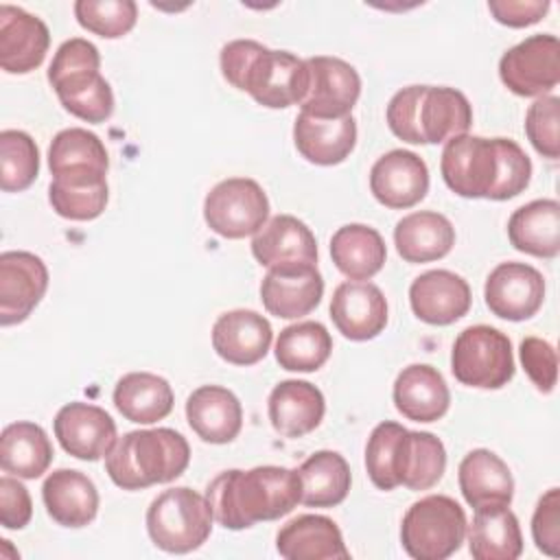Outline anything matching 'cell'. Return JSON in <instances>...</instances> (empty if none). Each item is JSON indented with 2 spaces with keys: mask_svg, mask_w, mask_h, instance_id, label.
<instances>
[{
  "mask_svg": "<svg viewBox=\"0 0 560 560\" xmlns=\"http://www.w3.org/2000/svg\"><path fill=\"white\" fill-rule=\"evenodd\" d=\"M212 516L225 529H247L260 521L287 516L302 501L300 472L284 466L223 470L208 488Z\"/></svg>",
  "mask_w": 560,
  "mask_h": 560,
  "instance_id": "6da1fadb",
  "label": "cell"
},
{
  "mask_svg": "<svg viewBox=\"0 0 560 560\" xmlns=\"http://www.w3.org/2000/svg\"><path fill=\"white\" fill-rule=\"evenodd\" d=\"M219 66L230 85L247 92L262 107L287 109L306 98L311 81L306 59L289 50H271L256 39H232L221 48Z\"/></svg>",
  "mask_w": 560,
  "mask_h": 560,
  "instance_id": "7a4b0ae2",
  "label": "cell"
},
{
  "mask_svg": "<svg viewBox=\"0 0 560 560\" xmlns=\"http://www.w3.org/2000/svg\"><path fill=\"white\" fill-rule=\"evenodd\" d=\"M389 131L409 144H438L468 133L472 107L448 85H407L387 103Z\"/></svg>",
  "mask_w": 560,
  "mask_h": 560,
  "instance_id": "3957f363",
  "label": "cell"
},
{
  "mask_svg": "<svg viewBox=\"0 0 560 560\" xmlns=\"http://www.w3.org/2000/svg\"><path fill=\"white\" fill-rule=\"evenodd\" d=\"M190 462V446L175 429H138L118 438L105 455L109 479L122 490H144L177 479Z\"/></svg>",
  "mask_w": 560,
  "mask_h": 560,
  "instance_id": "277c9868",
  "label": "cell"
},
{
  "mask_svg": "<svg viewBox=\"0 0 560 560\" xmlns=\"http://www.w3.org/2000/svg\"><path fill=\"white\" fill-rule=\"evenodd\" d=\"M212 510L206 494L188 486L160 492L147 510V532L151 542L166 553H190L199 549L212 532Z\"/></svg>",
  "mask_w": 560,
  "mask_h": 560,
  "instance_id": "5b68a950",
  "label": "cell"
},
{
  "mask_svg": "<svg viewBox=\"0 0 560 560\" xmlns=\"http://www.w3.org/2000/svg\"><path fill=\"white\" fill-rule=\"evenodd\" d=\"M466 514L446 494H429L405 512L400 523L402 549L416 560H444L466 540Z\"/></svg>",
  "mask_w": 560,
  "mask_h": 560,
  "instance_id": "8992f818",
  "label": "cell"
},
{
  "mask_svg": "<svg viewBox=\"0 0 560 560\" xmlns=\"http://www.w3.org/2000/svg\"><path fill=\"white\" fill-rule=\"evenodd\" d=\"M453 376L468 387L501 389L514 376L512 341L494 326L475 324L464 328L451 352Z\"/></svg>",
  "mask_w": 560,
  "mask_h": 560,
  "instance_id": "52a82bcc",
  "label": "cell"
},
{
  "mask_svg": "<svg viewBox=\"0 0 560 560\" xmlns=\"http://www.w3.org/2000/svg\"><path fill=\"white\" fill-rule=\"evenodd\" d=\"M203 219L223 238L252 236L269 219L267 192L256 179L228 177L206 195Z\"/></svg>",
  "mask_w": 560,
  "mask_h": 560,
  "instance_id": "ba28073f",
  "label": "cell"
},
{
  "mask_svg": "<svg viewBox=\"0 0 560 560\" xmlns=\"http://www.w3.org/2000/svg\"><path fill=\"white\" fill-rule=\"evenodd\" d=\"M444 184L466 199H492L499 182L497 138L462 133L446 140L440 158Z\"/></svg>",
  "mask_w": 560,
  "mask_h": 560,
  "instance_id": "9c48e42d",
  "label": "cell"
},
{
  "mask_svg": "<svg viewBox=\"0 0 560 560\" xmlns=\"http://www.w3.org/2000/svg\"><path fill=\"white\" fill-rule=\"evenodd\" d=\"M503 85L516 96H547L560 81V42L536 33L508 48L499 61Z\"/></svg>",
  "mask_w": 560,
  "mask_h": 560,
  "instance_id": "30bf717a",
  "label": "cell"
},
{
  "mask_svg": "<svg viewBox=\"0 0 560 560\" xmlns=\"http://www.w3.org/2000/svg\"><path fill=\"white\" fill-rule=\"evenodd\" d=\"M308 92L302 101V114L313 118H343L350 116L361 94L359 72L339 57L317 55L306 59Z\"/></svg>",
  "mask_w": 560,
  "mask_h": 560,
  "instance_id": "8fae6325",
  "label": "cell"
},
{
  "mask_svg": "<svg viewBox=\"0 0 560 560\" xmlns=\"http://www.w3.org/2000/svg\"><path fill=\"white\" fill-rule=\"evenodd\" d=\"M252 254L267 271L317 267V241L311 228L293 214H276L252 238Z\"/></svg>",
  "mask_w": 560,
  "mask_h": 560,
  "instance_id": "7c38bea8",
  "label": "cell"
},
{
  "mask_svg": "<svg viewBox=\"0 0 560 560\" xmlns=\"http://www.w3.org/2000/svg\"><path fill=\"white\" fill-rule=\"evenodd\" d=\"M483 298L492 315L508 322H525L545 302V278L532 265L501 262L488 273Z\"/></svg>",
  "mask_w": 560,
  "mask_h": 560,
  "instance_id": "4fadbf2b",
  "label": "cell"
},
{
  "mask_svg": "<svg viewBox=\"0 0 560 560\" xmlns=\"http://www.w3.org/2000/svg\"><path fill=\"white\" fill-rule=\"evenodd\" d=\"M48 289V267L33 254L11 249L0 254V324L24 322Z\"/></svg>",
  "mask_w": 560,
  "mask_h": 560,
  "instance_id": "5bb4252c",
  "label": "cell"
},
{
  "mask_svg": "<svg viewBox=\"0 0 560 560\" xmlns=\"http://www.w3.org/2000/svg\"><path fill=\"white\" fill-rule=\"evenodd\" d=\"M52 429L61 448L83 462L105 457L118 440L114 418L103 407L81 400L63 405L55 416Z\"/></svg>",
  "mask_w": 560,
  "mask_h": 560,
  "instance_id": "9a60e30c",
  "label": "cell"
},
{
  "mask_svg": "<svg viewBox=\"0 0 560 560\" xmlns=\"http://www.w3.org/2000/svg\"><path fill=\"white\" fill-rule=\"evenodd\" d=\"M370 190L385 208H411L427 197L429 168L418 153L392 149L372 164Z\"/></svg>",
  "mask_w": 560,
  "mask_h": 560,
  "instance_id": "2e32d148",
  "label": "cell"
},
{
  "mask_svg": "<svg viewBox=\"0 0 560 560\" xmlns=\"http://www.w3.org/2000/svg\"><path fill=\"white\" fill-rule=\"evenodd\" d=\"M330 319L350 341L374 339L387 326V300L368 280L341 282L330 300Z\"/></svg>",
  "mask_w": 560,
  "mask_h": 560,
  "instance_id": "e0dca14e",
  "label": "cell"
},
{
  "mask_svg": "<svg viewBox=\"0 0 560 560\" xmlns=\"http://www.w3.org/2000/svg\"><path fill=\"white\" fill-rule=\"evenodd\" d=\"M50 46L44 20L22 7L0 4V66L9 74H26L42 66Z\"/></svg>",
  "mask_w": 560,
  "mask_h": 560,
  "instance_id": "ac0fdd59",
  "label": "cell"
},
{
  "mask_svg": "<svg viewBox=\"0 0 560 560\" xmlns=\"http://www.w3.org/2000/svg\"><path fill=\"white\" fill-rule=\"evenodd\" d=\"M470 302L472 293L468 282L448 269L424 271L409 287L413 315L431 326H448L462 319Z\"/></svg>",
  "mask_w": 560,
  "mask_h": 560,
  "instance_id": "d6986e66",
  "label": "cell"
},
{
  "mask_svg": "<svg viewBox=\"0 0 560 560\" xmlns=\"http://www.w3.org/2000/svg\"><path fill=\"white\" fill-rule=\"evenodd\" d=\"M273 339L271 324L252 308L221 313L212 326L214 352L232 365H254L269 352Z\"/></svg>",
  "mask_w": 560,
  "mask_h": 560,
  "instance_id": "ffe728a7",
  "label": "cell"
},
{
  "mask_svg": "<svg viewBox=\"0 0 560 560\" xmlns=\"http://www.w3.org/2000/svg\"><path fill=\"white\" fill-rule=\"evenodd\" d=\"M42 499L48 516L61 527H85L98 512L94 481L74 468L52 470L42 486Z\"/></svg>",
  "mask_w": 560,
  "mask_h": 560,
  "instance_id": "44dd1931",
  "label": "cell"
},
{
  "mask_svg": "<svg viewBox=\"0 0 560 560\" xmlns=\"http://www.w3.org/2000/svg\"><path fill=\"white\" fill-rule=\"evenodd\" d=\"M324 394L308 381H280L267 400L269 422L284 438H304L315 431L324 418Z\"/></svg>",
  "mask_w": 560,
  "mask_h": 560,
  "instance_id": "7402d4cb",
  "label": "cell"
},
{
  "mask_svg": "<svg viewBox=\"0 0 560 560\" xmlns=\"http://www.w3.org/2000/svg\"><path fill=\"white\" fill-rule=\"evenodd\" d=\"M394 405L398 413L413 422H435L451 405L444 376L429 363H411L394 381Z\"/></svg>",
  "mask_w": 560,
  "mask_h": 560,
  "instance_id": "603a6c76",
  "label": "cell"
},
{
  "mask_svg": "<svg viewBox=\"0 0 560 560\" xmlns=\"http://www.w3.org/2000/svg\"><path fill=\"white\" fill-rule=\"evenodd\" d=\"M186 420L203 442L228 444L241 433L243 407L228 387L201 385L186 400Z\"/></svg>",
  "mask_w": 560,
  "mask_h": 560,
  "instance_id": "cb8c5ba5",
  "label": "cell"
},
{
  "mask_svg": "<svg viewBox=\"0 0 560 560\" xmlns=\"http://www.w3.org/2000/svg\"><path fill=\"white\" fill-rule=\"evenodd\" d=\"M276 549L287 560H348L341 529L322 514H302L280 527Z\"/></svg>",
  "mask_w": 560,
  "mask_h": 560,
  "instance_id": "d4e9b609",
  "label": "cell"
},
{
  "mask_svg": "<svg viewBox=\"0 0 560 560\" xmlns=\"http://www.w3.org/2000/svg\"><path fill=\"white\" fill-rule=\"evenodd\" d=\"M293 142L306 162L335 166L354 151L357 122L352 116L324 120L300 112L293 122Z\"/></svg>",
  "mask_w": 560,
  "mask_h": 560,
  "instance_id": "484cf974",
  "label": "cell"
},
{
  "mask_svg": "<svg viewBox=\"0 0 560 560\" xmlns=\"http://www.w3.org/2000/svg\"><path fill=\"white\" fill-rule=\"evenodd\" d=\"M459 490L470 508L510 505L514 497V477L510 466L488 448H475L464 455L457 468Z\"/></svg>",
  "mask_w": 560,
  "mask_h": 560,
  "instance_id": "4316f807",
  "label": "cell"
},
{
  "mask_svg": "<svg viewBox=\"0 0 560 560\" xmlns=\"http://www.w3.org/2000/svg\"><path fill=\"white\" fill-rule=\"evenodd\" d=\"M324 295V278L313 269L267 271L260 282V300L269 315L298 319L315 311Z\"/></svg>",
  "mask_w": 560,
  "mask_h": 560,
  "instance_id": "83f0119b",
  "label": "cell"
},
{
  "mask_svg": "<svg viewBox=\"0 0 560 560\" xmlns=\"http://www.w3.org/2000/svg\"><path fill=\"white\" fill-rule=\"evenodd\" d=\"M466 540L475 560H516L523 553L521 525L510 505L477 508Z\"/></svg>",
  "mask_w": 560,
  "mask_h": 560,
  "instance_id": "f1b7e54d",
  "label": "cell"
},
{
  "mask_svg": "<svg viewBox=\"0 0 560 560\" xmlns=\"http://www.w3.org/2000/svg\"><path fill=\"white\" fill-rule=\"evenodd\" d=\"M394 245L405 262L440 260L455 245V228L440 212L418 210L396 223Z\"/></svg>",
  "mask_w": 560,
  "mask_h": 560,
  "instance_id": "f546056e",
  "label": "cell"
},
{
  "mask_svg": "<svg viewBox=\"0 0 560 560\" xmlns=\"http://www.w3.org/2000/svg\"><path fill=\"white\" fill-rule=\"evenodd\" d=\"M508 238L523 254L556 258L560 254V203L536 199L516 208L508 221Z\"/></svg>",
  "mask_w": 560,
  "mask_h": 560,
  "instance_id": "4dcf8cb0",
  "label": "cell"
},
{
  "mask_svg": "<svg viewBox=\"0 0 560 560\" xmlns=\"http://www.w3.org/2000/svg\"><path fill=\"white\" fill-rule=\"evenodd\" d=\"M114 405L125 420L153 424L173 411L175 396L166 378L151 372H129L114 387Z\"/></svg>",
  "mask_w": 560,
  "mask_h": 560,
  "instance_id": "1f68e13d",
  "label": "cell"
},
{
  "mask_svg": "<svg viewBox=\"0 0 560 560\" xmlns=\"http://www.w3.org/2000/svg\"><path fill=\"white\" fill-rule=\"evenodd\" d=\"M52 455L48 433L35 422H11L0 433V466L13 477H42L48 470Z\"/></svg>",
  "mask_w": 560,
  "mask_h": 560,
  "instance_id": "d6a6232c",
  "label": "cell"
},
{
  "mask_svg": "<svg viewBox=\"0 0 560 560\" xmlns=\"http://www.w3.org/2000/svg\"><path fill=\"white\" fill-rule=\"evenodd\" d=\"M330 258L335 267L350 280H370L387 258L383 236L363 223L341 225L330 238Z\"/></svg>",
  "mask_w": 560,
  "mask_h": 560,
  "instance_id": "836d02e7",
  "label": "cell"
},
{
  "mask_svg": "<svg viewBox=\"0 0 560 560\" xmlns=\"http://www.w3.org/2000/svg\"><path fill=\"white\" fill-rule=\"evenodd\" d=\"M50 85L63 109L85 122H105L114 112V92L98 68H81L57 79Z\"/></svg>",
  "mask_w": 560,
  "mask_h": 560,
  "instance_id": "e575fe53",
  "label": "cell"
},
{
  "mask_svg": "<svg viewBox=\"0 0 560 560\" xmlns=\"http://www.w3.org/2000/svg\"><path fill=\"white\" fill-rule=\"evenodd\" d=\"M52 210L70 221H92L103 214L109 201L105 173H66L52 177L48 186Z\"/></svg>",
  "mask_w": 560,
  "mask_h": 560,
  "instance_id": "d590c367",
  "label": "cell"
},
{
  "mask_svg": "<svg viewBox=\"0 0 560 560\" xmlns=\"http://www.w3.org/2000/svg\"><path fill=\"white\" fill-rule=\"evenodd\" d=\"M302 479V501L308 508L339 505L352 483L350 466L337 451H315L298 468Z\"/></svg>",
  "mask_w": 560,
  "mask_h": 560,
  "instance_id": "8d00e7d4",
  "label": "cell"
},
{
  "mask_svg": "<svg viewBox=\"0 0 560 560\" xmlns=\"http://www.w3.org/2000/svg\"><path fill=\"white\" fill-rule=\"evenodd\" d=\"M273 352L289 372H317L332 352V337L319 322H298L280 330Z\"/></svg>",
  "mask_w": 560,
  "mask_h": 560,
  "instance_id": "74e56055",
  "label": "cell"
},
{
  "mask_svg": "<svg viewBox=\"0 0 560 560\" xmlns=\"http://www.w3.org/2000/svg\"><path fill=\"white\" fill-rule=\"evenodd\" d=\"M48 168L52 177L66 173H105L109 168V158L103 140L83 129L70 127L61 129L48 147Z\"/></svg>",
  "mask_w": 560,
  "mask_h": 560,
  "instance_id": "f35d334b",
  "label": "cell"
},
{
  "mask_svg": "<svg viewBox=\"0 0 560 560\" xmlns=\"http://www.w3.org/2000/svg\"><path fill=\"white\" fill-rule=\"evenodd\" d=\"M446 470V448L440 438L429 431H407L400 486L418 492L433 488Z\"/></svg>",
  "mask_w": 560,
  "mask_h": 560,
  "instance_id": "ab89813d",
  "label": "cell"
},
{
  "mask_svg": "<svg viewBox=\"0 0 560 560\" xmlns=\"http://www.w3.org/2000/svg\"><path fill=\"white\" fill-rule=\"evenodd\" d=\"M407 431L402 424L385 420L376 424L365 444V470L378 490H394L400 486V464Z\"/></svg>",
  "mask_w": 560,
  "mask_h": 560,
  "instance_id": "60d3db41",
  "label": "cell"
},
{
  "mask_svg": "<svg viewBox=\"0 0 560 560\" xmlns=\"http://www.w3.org/2000/svg\"><path fill=\"white\" fill-rule=\"evenodd\" d=\"M39 175V149L35 140L20 129L0 133V188L4 192L26 190Z\"/></svg>",
  "mask_w": 560,
  "mask_h": 560,
  "instance_id": "b9f144b4",
  "label": "cell"
},
{
  "mask_svg": "<svg viewBox=\"0 0 560 560\" xmlns=\"http://www.w3.org/2000/svg\"><path fill=\"white\" fill-rule=\"evenodd\" d=\"M77 22L105 39L127 35L138 22V4L133 0H77Z\"/></svg>",
  "mask_w": 560,
  "mask_h": 560,
  "instance_id": "7bdbcfd3",
  "label": "cell"
},
{
  "mask_svg": "<svg viewBox=\"0 0 560 560\" xmlns=\"http://www.w3.org/2000/svg\"><path fill=\"white\" fill-rule=\"evenodd\" d=\"M560 98L553 94L536 98L525 114V133L536 153L547 160L560 155Z\"/></svg>",
  "mask_w": 560,
  "mask_h": 560,
  "instance_id": "ee69618b",
  "label": "cell"
},
{
  "mask_svg": "<svg viewBox=\"0 0 560 560\" xmlns=\"http://www.w3.org/2000/svg\"><path fill=\"white\" fill-rule=\"evenodd\" d=\"M499 149V182L492 192V201H505L521 195L532 179V160L518 142L510 138H497Z\"/></svg>",
  "mask_w": 560,
  "mask_h": 560,
  "instance_id": "f6af8a7d",
  "label": "cell"
},
{
  "mask_svg": "<svg viewBox=\"0 0 560 560\" xmlns=\"http://www.w3.org/2000/svg\"><path fill=\"white\" fill-rule=\"evenodd\" d=\"M525 374L538 392L551 394L558 383V354L556 348L540 337H525L518 346Z\"/></svg>",
  "mask_w": 560,
  "mask_h": 560,
  "instance_id": "bcb514c9",
  "label": "cell"
},
{
  "mask_svg": "<svg viewBox=\"0 0 560 560\" xmlns=\"http://www.w3.org/2000/svg\"><path fill=\"white\" fill-rule=\"evenodd\" d=\"M532 538L536 549L558 558L560 556V490L549 488L536 503L532 516Z\"/></svg>",
  "mask_w": 560,
  "mask_h": 560,
  "instance_id": "7dc6e473",
  "label": "cell"
},
{
  "mask_svg": "<svg viewBox=\"0 0 560 560\" xmlns=\"http://www.w3.org/2000/svg\"><path fill=\"white\" fill-rule=\"evenodd\" d=\"M33 516V501L20 477H0V523L4 529H24Z\"/></svg>",
  "mask_w": 560,
  "mask_h": 560,
  "instance_id": "c3c4849f",
  "label": "cell"
},
{
  "mask_svg": "<svg viewBox=\"0 0 560 560\" xmlns=\"http://www.w3.org/2000/svg\"><path fill=\"white\" fill-rule=\"evenodd\" d=\"M549 0H490L492 18L510 28H523L540 22L549 11Z\"/></svg>",
  "mask_w": 560,
  "mask_h": 560,
  "instance_id": "681fc988",
  "label": "cell"
}]
</instances>
